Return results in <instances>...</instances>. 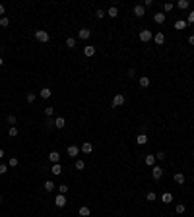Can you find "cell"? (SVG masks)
Returning <instances> with one entry per match:
<instances>
[{
    "instance_id": "6da1fadb",
    "label": "cell",
    "mask_w": 194,
    "mask_h": 217,
    "mask_svg": "<svg viewBox=\"0 0 194 217\" xmlns=\"http://www.w3.org/2000/svg\"><path fill=\"white\" fill-rule=\"evenodd\" d=\"M138 37H140V41H142V43H150V41H154V33H151L150 29H146V27H144V29L138 33Z\"/></svg>"
},
{
    "instance_id": "7a4b0ae2",
    "label": "cell",
    "mask_w": 194,
    "mask_h": 217,
    "mask_svg": "<svg viewBox=\"0 0 194 217\" xmlns=\"http://www.w3.org/2000/svg\"><path fill=\"white\" fill-rule=\"evenodd\" d=\"M35 39L39 41V43H49V41H51V35H49V31L37 29V31H35Z\"/></svg>"
},
{
    "instance_id": "3957f363",
    "label": "cell",
    "mask_w": 194,
    "mask_h": 217,
    "mask_svg": "<svg viewBox=\"0 0 194 217\" xmlns=\"http://www.w3.org/2000/svg\"><path fill=\"white\" fill-rule=\"evenodd\" d=\"M124 103H126V97L122 95V93H117V95L113 97V101H111V105H113V107H122Z\"/></svg>"
},
{
    "instance_id": "277c9868",
    "label": "cell",
    "mask_w": 194,
    "mask_h": 217,
    "mask_svg": "<svg viewBox=\"0 0 194 217\" xmlns=\"http://www.w3.org/2000/svg\"><path fill=\"white\" fill-rule=\"evenodd\" d=\"M161 177H163V169L159 165H154L151 167V178H154V180H159Z\"/></svg>"
},
{
    "instance_id": "5b68a950",
    "label": "cell",
    "mask_w": 194,
    "mask_h": 217,
    "mask_svg": "<svg viewBox=\"0 0 194 217\" xmlns=\"http://www.w3.org/2000/svg\"><path fill=\"white\" fill-rule=\"evenodd\" d=\"M66 153H68V157H74V159H76L78 155H80V147H78V145H68Z\"/></svg>"
},
{
    "instance_id": "8992f818",
    "label": "cell",
    "mask_w": 194,
    "mask_h": 217,
    "mask_svg": "<svg viewBox=\"0 0 194 217\" xmlns=\"http://www.w3.org/2000/svg\"><path fill=\"white\" fill-rule=\"evenodd\" d=\"M134 16H136V18L146 16V8H144V4H136V6H134Z\"/></svg>"
},
{
    "instance_id": "52a82bcc",
    "label": "cell",
    "mask_w": 194,
    "mask_h": 217,
    "mask_svg": "<svg viewBox=\"0 0 194 217\" xmlns=\"http://www.w3.org/2000/svg\"><path fill=\"white\" fill-rule=\"evenodd\" d=\"M55 206H56V207H64V206H66V196H64V194H58V196L55 198Z\"/></svg>"
},
{
    "instance_id": "ba28073f",
    "label": "cell",
    "mask_w": 194,
    "mask_h": 217,
    "mask_svg": "<svg viewBox=\"0 0 194 217\" xmlns=\"http://www.w3.org/2000/svg\"><path fill=\"white\" fill-rule=\"evenodd\" d=\"M64 126H66V118H64V116H56V118H55V128L62 130Z\"/></svg>"
},
{
    "instance_id": "9c48e42d",
    "label": "cell",
    "mask_w": 194,
    "mask_h": 217,
    "mask_svg": "<svg viewBox=\"0 0 194 217\" xmlns=\"http://www.w3.org/2000/svg\"><path fill=\"white\" fill-rule=\"evenodd\" d=\"M136 144H138V145H146V144H148L146 132H142V134H138V136H136Z\"/></svg>"
},
{
    "instance_id": "30bf717a",
    "label": "cell",
    "mask_w": 194,
    "mask_h": 217,
    "mask_svg": "<svg viewBox=\"0 0 194 217\" xmlns=\"http://www.w3.org/2000/svg\"><path fill=\"white\" fill-rule=\"evenodd\" d=\"M49 161H51L52 165H55V163H58L60 161V153H58V151H51V153H49Z\"/></svg>"
},
{
    "instance_id": "8fae6325",
    "label": "cell",
    "mask_w": 194,
    "mask_h": 217,
    "mask_svg": "<svg viewBox=\"0 0 194 217\" xmlns=\"http://www.w3.org/2000/svg\"><path fill=\"white\" fill-rule=\"evenodd\" d=\"M80 151H84V153H91L93 151V145H91V142H84L80 147Z\"/></svg>"
},
{
    "instance_id": "7c38bea8",
    "label": "cell",
    "mask_w": 194,
    "mask_h": 217,
    "mask_svg": "<svg viewBox=\"0 0 194 217\" xmlns=\"http://www.w3.org/2000/svg\"><path fill=\"white\" fill-rule=\"evenodd\" d=\"M165 18H167V16H165L163 12H155V14H154V22H155V23H163Z\"/></svg>"
},
{
    "instance_id": "4fadbf2b",
    "label": "cell",
    "mask_w": 194,
    "mask_h": 217,
    "mask_svg": "<svg viewBox=\"0 0 194 217\" xmlns=\"http://www.w3.org/2000/svg\"><path fill=\"white\" fill-rule=\"evenodd\" d=\"M78 37H80L82 41H85V39L91 37V31H89V29H80V31H78Z\"/></svg>"
},
{
    "instance_id": "5bb4252c",
    "label": "cell",
    "mask_w": 194,
    "mask_h": 217,
    "mask_svg": "<svg viewBox=\"0 0 194 217\" xmlns=\"http://www.w3.org/2000/svg\"><path fill=\"white\" fill-rule=\"evenodd\" d=\"M95 51H97L95 45H88V47L84 48V54H85V56H93V54H95Z\"/></svg>"
},
{
    "instance_id": "9a60e30c",
    "label": "cell",
    "mask_w": 194,
    "mask_h": 217,
    "mask_svg": "<svg viewBox=\"0 0 194 217\" xmlns=\"http://www.w3.org/2000/svg\"><path fill=\"white\" fill-rule=\"evenodd\" d=\"M51 173L55 174V177H58V174L62 173V165H60V163H55V165L51 167Z\"/></svg>"
},
{
    "instance_id": "2e32d148",
    "label": "cell",
    "mask_w": 194,
    "mask_h": 217,
    "mask_svg": "<svg viewBox=\"0 0 194 217\" xmlns=\"http://www.w3.org/2000/svg\"><path fill=\"white\" fill-rule=\"evenodd\" d=\"M39 95L43 97V99H51V95H52V91H51V87H43L39 91Z\"/></svg>"
},
{
    "instance_id": "e0dca14e",
    "label": "cell",
    "mask_w": 194,
    "mask_h": 217,
    "mask_svg": "<svg viewBox=\"0 0 194 217\" xmlns=\"http://www.w3.org/2000/svg\"><path fill=\"white\" fill-rule=\"evenodd\" d=\"M78 213H80V217H89V215H91V210L85 207V206H82L80 210H78Z\"/></svg>"
},
{
    "instance_id": "ac0fdd59",
    "label": "cell",
    "mask_w": 194,
    "mask_h": 217,
    "mask_svg": "<svg viewBox=\"0 0 194 217\" xmlns=\"http://www.w3.org/2000/svg\"><path fill=\"white\" fill-rule=\"evenodd\" d=\"M187 25H188V23L184 22V19H177V22H175V29H179V31L187 29Z\"/></svg>"
},
{
    "instance_id": "d6986e66",
    "label": "cell",
    "mask_w": 194,
    "mask_h": 217,
    "mask_svg": "<svg viewBox=\"0 0 194 217\" xmlns=\"http://www.w3.org/2000/svg\"><path fill=\"white\" fill-rule=\"evenodd\" d=\"M155 161H157V159H155V155H146V159H144V163H146L148 167H154Z\"/></svg>"
},
{
    "instance_id": "ffe728a7",
    "label": "cell",
    "mask_w": 194,
    "mask_h": 217,
    "mask_svg": "<svg viewBox=\"0 0 194 217\" xmlns=\"http://www.w3.org/2000/svg\"><path fill=\"white\" fill-rule=\"evenodd\" d=\"M138 84H140V87H150V84H151V81H150V78L142 76V78L138 80Z\"/></svg>"
},
{
    "instance_id": "44dd1931",
    "label": "cell",
    "mask_w": 194,
    "mask_h": 217,
    "mask_svg": "<svg viewBox=\"0 0 194 217\" xmlns=\"http://www.w3.org/2000/svg\"><path fill=\"white\" fill-rule=\"evenodd\" d=\"M107 16H109V18H117V16H118V8L117 6H111L109 10H107Z\"/></svg>"
},
{
    "instance_id": "7402d4cb",
    "label": "cell",
    "mask_w": 194,
    "mask_h": 217,
    "mask_svg": "<svg viewBox=\"0 0 194 217\" xmlns=\"http://www.w3.org/2000/svg\"><path fill=\"white\" fill-rule=\"evenodd\" d=\"M161 202L163 204H171L173 202V194H171V192H165V194L161 196Z\"/></svg>"
},
{
    "instance_id": "603a6c76",
    "label": "cell",
    "mask_w": 194,
    "mask_h": 217,
    "mask_svg": "<svg viewBox=\"0 0 194 217\" xmlns=\"http://www.w3.org/2000/svg\"><path fill=\"white\" fill-rule=\"evenodd\" d=\"M154 41H155L157 45H163V43H165V35H163V33H155V35H154Z\"/></svg>"
},
{
    "instance_id": "cb8c5ba5",
    "label": "cell",
    "mask_w": 194,
    "mask_h": 217,
    "mask_svg": "<svg viewBox=\"0 0 194 217\" xmlns=\"http://www.w3.org/2000/svg\"><path fill=\"white\" fill-rule=\"evenodd\" d=\"M55 186H56V184L52 182V180H47V182L43 184V188H45V190H47V192H52V190H55Z\"/></svg>"
},
{
    "instance_id": "d4e9b609",
    "label": "cell",
    "mask_w": 194,
    "mask_h": 217,
    "mask_svg": "<svg viewBox=\"0 0 194 217\" xmlns=\"http://www.w3.org/2000/svg\"><path fill=\"white\" fill-rule=\"evenodd\" d=\"M173 178H175L177 184H184V174L183 173H175V177H173Z\"/></svg>"
},
{
    "instance_id": "484cf974",
    "label": "cell",
    "mask_w": 194,
    "mask_h": 217,
    "mask_svg": "<svg viewBox=\"0 0 194 217\" xmlns=\"http://www.w3.org/2000/svg\"><path fill=\"white\" fill-rule=\"evenodd\" d=\"M177 6H179L181 10H187V8L190 6V2H188V0H179V2H177Z\"/></svg>"
},
{
    "instance_id": "4316f807",
    "label": "cell",
    "mask_w": 194,
    "mask_h": 217,
    "mask_svg": "<svg viewBox=\"0 0 194 217\" xmlns=\"http://www.w3.org/2000/svg\"><path fill=\"white\" fill-rule=\"evenodd\" d=\"M66 47L74 48V47H76V39H74V37H68V39H66Z\"/></svg>"
},
{
    "instance_id": "83f0119b",
    "label": "cell",
    "mask_w": 194,
    "mask_h": 217,
    "mask_svg": "<svg viewBox=\"0 0 194 217\" xmlns=\"http://www.w3.org/2000/svg\"><path fill=\"white\" fill-rule=\"evenodd\" d=\"M146 200H148V202H155V200H157V194H155V192H148Z\"/></svg>"
},
{
    "instance_id": "f1b7e54d",
    "label": "cell",
    "mask_w": 194,
    "mask_h": 217,
    "mask_svg": "<svg viewBox=\"0 0 194 217\" xmlns=\"http://www.w3.org/2000/svg\"><path fill=\"white\" fill-rule=\"evenodd\" d=\"M184 210H187V207H184V204H177V206H175V213H184Z\"/></svg>"
},
{
    "instance_id": "f546056e",
    "label": "cell",
    "mask_w": 194,
    "mask_h": 217,
    "mask_svg": "<svg viewBox=\"0 0 194 217\" xmlns=\"http://www.w3.org/2000/svg\"><path fill=\"white\" fill-rule=\"evenodd\" d=\"M25 101H27V103H35V93L29 91V93L25 95Z\"/></svg>"
},
{
    "instance_id": "4dcf8cb0",
    "label": "cell",
    "mask_w": 194,
    "mask_h": 217,
    "mask_svg": "<svg viewBox=\"0 0 194 217\" xmlns=\"http://www.w3.org/2000/svg\"><path fill=\"white\" fill-rule=\"evenodd\" d=\"M6 122H8V124H12V126H14V124H16V122H18V118H16V116H14V114H8V118H6Z\"/></svg>"
},
{
    "instance_id": "1f68e13d",
    "label": "cell",
    "mask_w": 194,
    "mask_h": 217,
    "mask_svg": "<svg viewBox=\"0 0 194 217\" xmlns=\"http://www.w3.org/2000/svg\"><path fill=\"white\" fill-rule=\"evenodd\" d=\"M10 25V19L6 18V16H4V18H0V27H8Z\"/></svg>"
},
{
    "instance_id": "d6a6232c",
    "label": "cell",
    "mask_w": 194,
    "mask_h": 217,
    "mask_svg": "<svg viewBox=\"0 0 194 217\" xmlns=\"http://www.w3.org/2000/svg\"><path fill=\"white\" fill-rule=\"evenodd\" d=\"M8 134H10L12 138H16V136H18L19 132H18V128H16V126H10V130H8Z\"/></svg>"
},
{
    "instance_id": "836d02e7",
    "label": "cell",
    "mask_w": 194,
    "mask_h": 217,
    "mask_svg": "<svg viewBox=\"0 0 194 217\" xmlns=\"http://www.w3.org/2000/svg\"><path fill=\"white\" fill-rule=\"evenodd\" d=\"M76 169H78V171H84V169H85V163L82 161V159H78V161H76Z\"/></svg>"
},
{
    "instance_id": "e575fe53",
    "label": "cell",
    "mask_w": 194,
    "mask_h": 217,
    "mask_svg": "<svg viewBox=\"0 0 194 217\" xmlns=\"http://www.w3.org/2000/svg\"><path fill=\"white\" fill-rule=\"evenodd\" d=\"M58 194H68V186H66V184H60V186H58Z\"/></svg>"
},
{
    "instance_id": "d590c367",
    "label": "cell",
    "mask_w": 194,
    "mask_h": 217,
    "mask_svg": "<svg viewBox=\"0 0 194 217\" xmlns=\"http://www.w3.org/2000/svg\"><path fill=\"white\" fill-rule=\"evenodd\" d=\"M173 8H175V4H171V2H167V4H163V10L165 12H171Z\"/></svg>"
},
{
    "instance_id": "8d00e7d4",
    "label": "cell",
    "mask_w": 194,
    "mask_h": 217,
    "mask_svg": "<svg viewBox=\"0 0 194 217\" xmlns=\"http://www.w3.org/2000/svg\"><path fill=\"white\" fill-rule=\"evenodd\" d=\"M8 165H10V167H18V165H19V161H18L16 157H12L10 161H8Z\"/></svg>"
},
{
    "instance_id": "74e56055",
    "label": "cell",
    "mask_w": 194,
    "mask_h": 217,
    "mask_svg": "<svg viewBox=\"0 0 194 217\" xmlns=\"http://www.w3.org/2000/svg\"><path fill=\"white\" fill-rule=\"evenodd\" d=\"M45 114H47V116H52V114H55V109L52 107H45Z\"/></svg>"
},
{
    "instance_id": "f35d334b",
    "label": "cell",
    "mask_w": 194,
    "mask_h": 217,
    "mask_svg": "<svg viewBox=\"0 0 194 217\" xmlns=\"http://www.w3.org/2000/svg\"><path fill=\"white\" fill-rule=\"evenodd\" d=\"M187 23H194V10H190V14L187 18Z\"/></svg>"
},
{
    "instance_id": "ab89813d",
    "label": "cell",
    "mask_w": 194,
    "mask_h": 217,
    "mask_svg": "<svg viewBox=\"0 0 194 217\" xmlns=\"http://www.w3.org/2000/svg\"><path fill=\"white\" fill-rule=\"evenodd\" d=\"M6 173H8V165L2 163V165H0V174H6Z\"/></svg>"
},
{
    "instance_id": "60d3db41",
    "label": "cell",
    "mask_w": 194,
    "mask_h": 217,
    "mask_svg": "<svg viewBox=\"0 0 194 217\" xmlns=\"http://www.w3.org/2000/svg\"><path fill=\"white\" fill-rule=\"evenodd\" d=\"M95 16H97L99 19H101V18H105V16H107V12H105V10H97V14H95Z\"/></svg>"
},
{
    "instance_id": "b9f144b4",
    "label": "cell",
    "mask_w": 194,
    "mask_h": 217,
    "mask_svg": "<svg viewBox=\"0 0 194 217\" xmlns=\"http://www.w3.org/2000/svg\"><path fill=\"white\" fill-rule=\"evenodd\" d=\"M155 159H157V161H163V159H165V153H163V151H159V153H155Z\"/></svg>"
},
{
    "instance_id": "7bdbcfd3",
    "label": "cell",
    "mask_w": 194,
    "mask_h": 217,
    "mask_svg": "<svg viewBox=\"0 0 194 217\" xmlns=\"http://www.w3.org/2000/svg\"><path fill=\"white\" fill-rule=\"evenodd\" d=\"M154 6V0H144V8H151Z\"/></svg>"
},
{
    "instance_id": "ee69618b",
    "label": "cell",
    "mask_w": 194,
    "mask_h": 217,
    "mask_svg": "<svg viewBox=\"0 0 194 217\" xmlns=\"http://www.w3.org/2000/svg\"><path fill=\"white\" fill-rule=\"evenodd\" d=\"M136 76V70H134V68H130V70H128V78H134Z\"/></svg>"
},
{
    "instance_id": "f6af8a7d",
    "label": "cell",
    "mask_w": 194,
    "mask_h": 217,
    "mask_svg": "<svg viewBox=\"0 0 194 217\" xmlns=\"http://www.w3.org/2000/svg\"><path fill=\"white\" fill-rule=\"evenodd\" d=\"M0 18H4V4H0Z\"/></svg>"
},
{
    "instance_id": "bcb514c9",
    "label": "cell",
    "mask_w": 194,
    "mask_h": 217,
    "mask_svg": "<svg viewBox=\"0 0 194 217\" xmlns=\"http://www.w3.org/2000/svg\"><path fill=\"white\" fill-rule=\"evenodd\" d=\"M188 45H194V35H190V37H188Z\"/></svg>"
},
{
    "instance_id": "7dc6e473",
    "label": "cell",
    "mask_w": 194,
    "mask_h": 217,
    "mask_svg": "<svg viewBox=\"0 0 194 217\" xmlns=\"http://www.w3.org/2000/svg\"><path fill=\"white\" fill-rule=\"evenodd\" d=\"M0 159H4V149L0 147Z\"/></svg>"
},
{
    "instance_id": "c3c4849f",
    "label": "cell",
    "mask_w": 194,
    "mask_h": 217,
    "mask_svg": "<svg viewBox=\"0 0 194 217\" xmlns=\"http://www.w3.org/2000/svg\"><path fill=\"white\" fill-rule=\"evenodd\" d=\"M4 66V58H2V56H0V68H2Z\"/></svg>"
},
{
    "instance_id": "681fc988",
    "label": "cell",
    "mask_w": 194,
    "mask_h": 217,
    "mask_svg": "<svg viewBox=\"0 0 194 217\" xmlns=\"http://www.w3.org/2000/svg\"><path fill=\"white\" fill-rule=\"evenodd\" d=\"M0 204H2V196H0Z\"/></svg>"
},
{
    "instance_id": "f907efd6",
    "label": "cell",
    "mask_w": 194,
    "mask_h": 217,
    "mask_svg": "<svg viewBox=\"0 0 194 217\" xmlns=\"http://www.w3.org/2000/svg\"><path fill=\"white\" fill-rule=\"evenodd\" d=\"M192 155H194V151H192Z\"/></svg>"
}]
</instances>
